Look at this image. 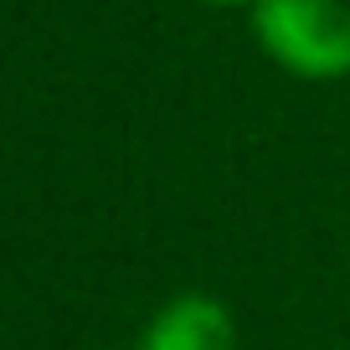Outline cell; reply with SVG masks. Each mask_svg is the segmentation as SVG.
<instances>
[{"label":"cell","instance_id":"cell-1","mask_svg":"<svg viewBox=\"0 0 350 350\" xmlns=\"http://www.w3.org/2000/svg\"><path fill=\"white\" fill-rule=\"evenodd\" d=\"M252 31L284 72L329 83L350 72V5L345 0H258Z\"/></svg>","mask_w":350,"mask_h":350},{"label":"cell","instance_id":"cell-2","mask_svg":"<svg viewBox=\"0 0 350 350\" xmlns=\"http://www.w3.org/2000/svg\"><path fill=\"white\" fill-rule=\"evenodd\" d=\"M139 350H237V319L211 294H180L144 325Z\"/></svg>","mask_w":350,"mask_h":350},{"label":"cell","instance_id":"cell-3","mask_svg":"<svg viewBox=\"0 0 350 350\" xmlns=\"http://www.w3.org/2000/svg\"><path fill=\"white\" fill-rule=\"evenodd\" d=\"M217 5H242V0H217ZM252 5H258V0H252Z\"/></svg>","mask_w":350,"mask_h":350}]
</instances>
